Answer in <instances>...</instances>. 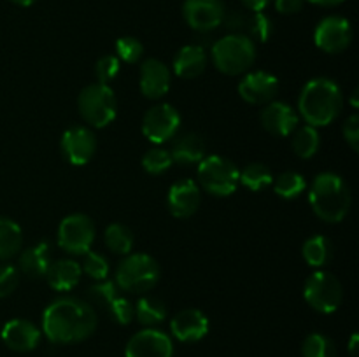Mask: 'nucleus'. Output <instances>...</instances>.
Wrapping results in <instances>:
<instances>
[{
  "label": "nucleus",
  "instance_id": "obj_13",
  "mask_svg": "<svg viewBox=\"0 0 359 357\" xmlns=\"http://www.w3.org/2000/svg\"><path fill=\"white\" fill-rule=\"evenodd\" d=\"M224 14L223 0H186L182 6V16L188 27L200 34L216 30L223 24Z\"/></svg>",
  "mask_w": 359,
  "mask_h": 357
},
{
  "label": "nucleus",
  "instance_id": "obj_46",
  "mask_svg": "<svg viewBox=\"0 0 359 357\" xmlns=\"http://www.w3.org/2000/svg\"><path fill=\"white\" fill-rule=\"evenodd\" d=\"M11 2H14L16 6H21V7H28L32 6V4L37 2V0H11Z\"/></svg>",
  "mask_w": 359,
  "mask_h": 357
},
{
  "label": "nucleus",
  "instance_id": "obj_27",
  "mask_svg": "<svg viewBox=\"0 0 359 357\" xmlns=\"http://www.w3.org/2000/svg\"><path fill=\"white\" fill-rule=\"evenodd\" d=\"M302 254L304 259L314 268H323L328 265L333 258V244L323 234H314V237L307 238L302 247Z\"/></svg>",
  "mask_w": 359,
  "mask_h": 357
},
{
  "label": "nucleus",
  "instance_id": "obj_4",
  "mask_svg": "<svg viewBox=\"0 0 359 357\" xmlns=\"http://www.w3.org/2000/svg\"><path fill=\"white\" fill-rule=\"evenodd\" d=\"M212 62L226 76L245 74L256 62V44L242 34L224 35L212 46Z\"/></svg>",
  "mask_w": 359,
  "mask_h": 357
},
{
  "label": "nucleus",
  "instance_id": "obj_35",
  "mask_svg": "<svg viewBox=\"0 0 359 357\" xmlns=\"http://www.w3.org/2000/svg\"><path fill=\"white\" fill-rule=\"evenodd\" d=\"M81 270H83L88 276H91V279L104 280L109 276V261L104 254H100V252L88 251L86 254H84Z\"/></svg>",
  "mask_w": 359,
  "mask_h": 357
},
{
  "label": "nucleus",
  "instance_id": "obj_8",
  "mask_svg": "<svg viewBox=\"0 0 359 357\" xmlns=\"http://www.w3.org/2000/svg\"><path fill=\"white\" fill-rule=\"evenodd\" d=\"M304 298L312 310L319 314H333L339 310L344 300V289L340 280L333 273L316 270L304 286Z\"/></svg>",
  "mask_w": 359,
  "mask_h": 357
},
{
  "label": "nucleus",
  "instance_id": "obj_24",
  "mask_svg": "<svg viewBox=\"0 0 359 357\" xmlns=\"http://www.w3.org/2000/svg\"><path fill=\"white\" fill-rule=\"evenodd\" d=\"M81 275H83V270H81L79 262L74 259H58V261L51 262L48 273H46V279L53 289L58 293H67L79 284Z\"/></svg>",
  "mask_w": 359,
  "mask_h": 357
},
{
  "label": "nucleus",
  "instance_id": "obj_7",
  "mask_svg": "<svg viewBox=\"0 0 359 357\" xmlns=\"http://www.w3.org/2000/svg\"><path fill=\"white\" fill-rule=\"evenodd\" d=\"M241 170L231 160L223 156H205L198 163L196 184L212 196H230L238 188Z\"/></svg>",
  "mask_w": 359,
  "mask_h": 357
},
{
  "label": "nucleus",
  "instance_id": "obj_40",
  "mask_svg": "<svg viewBox=\"0 0 359 357\" xmlns=\"http://www.w3.org/2000/svg\"><path fill=\"white\" fill-rule=\"evenodd\" d=\"M20 284V272L13 265H0V298H7Z\"/></svg>",
  "mask_w": 359,
  "mask_h": 357
},
{
  "label": "nucleus",
  "instance_id": "obj_45",
  "mask_svg": "<svg viewBox=\"0 0 359 357\" xmlns=\"http://www.w3.org/2000/svg\"><path fill=\"white\" fill-rule=\"evenodd\" d=\"M358 343H359V336L358 332H354V335L351 336V342H349V352L353 357H358Z\"/></svg>",
  "mask_w": 359,
  "mask_h": 357
},
{
  "label": "nucleus",
  "instance_id": "obj_30",
  "mask_svg": "<svg viewBox=\"0 0 359 357\" xmlns=\"http://www.w3.org/2000/svg\"><path fill=\"white\" fill-rule=\"evenodd\" d=\"M133 233L128 226L121 223L109 224L105 230V244L114 254L128 255L133 248Z\"/></svg>",
  "mask_w": 359,
  "mask_h": 357
},
{
  "label": "nucleus",
  "instance_id": "obj_9",
  "mask_svg": "<svg viewBox=\"0 0 359 357\" xmlns=\"http://www.w3.org/2000/svg\"><path fill=\"white\" fill-rule=\"evenodd\" d=\"M95 224L86 214H70L60 223L56 241L60 248L72 255H84L95 241Z\"/></svg>",
  "mask_w": 359,
  "mask_h": 357
},
{
  "label": "nucleus",
  "instance_id": "obj_19",
  "mask_svg": "<svg viewBox=\"0 0 359 357\" xmlns=\"http://www.w3.org/2000/svg\"><path fill=\"white\" fill-rule=\"evenodd\" d=\"M172 84L170 69L161 59L149 58L140 66V93L149 100H160L168 93Z\"/></svg>",
  "mask_w": 359,
  "mask_h": 357
},
{
  "label": "nucleus",
  "instance_id": "obj_43",
  "mask_svg": "<svg viewBox=\"0 0 359 357\" xmlns=\"http://www.w3.org/2000/svg\"><path fill=\"white\" fill-rule=\"evenodd\" d=\"M244 4V7L251 13H262L269 7V4H272V0H241Z\"/></svg>",
  "mask_w": 359,
  "mask_h": 357
},
{
  "label": "nucleus",
  "instance_id": "obj_3",
  "mask_svg": "<svg viewBox=\"0 0 359 357\" xmlns=\"http://www.w3.org/2000/svg\"><path fill=\"white\" fill-rule=\"evenodd\" d=\"M312 212L321 220L337 224L347 217L353 203V195L346 178L333 172H323L312 181L309 191Z\"/></svg>",
  "mask_w": 359,
  "mask_h": 357
},
{
  "label": "nucleus",
  "instance_id": "obj_21",
  "mask_svg": "<svg viewBox=\"0 0 359 357\" xmlns=\"http://www.w3.org/2000/svg\"><path fill=\"white\" fill-rule=\"evenodd\" d=\"M207 52L202 46H184L174 58V74L181 79H196L205 72Z\"/></svg>",
  "mask_w": 359,
  "mask_h": 357
},
{
  "label": "nucleus",
  "instance_id": "obj_17",
  "mask_svg": "<svg viewBox=\"0 0 359 357\" xmlns=\"http://www.w3.org/2000/svg\"><path fill=\"white\" fill-rule=\"evenodd\" d=\"M259 121L265 132L273 136H287L298 128L300 115L290 104L280 100H273L265 105L259 114Z\"/></svg>",
  "mask_w": 359,
  "mask_h": 357
},
{
  "label": "nucleus",
  "instance_id": "obj_26",
  "mask_svg": "<svg viewBox=\"0 0 359 357\" xmlns=\"http://www.w3.org/2000/svg\"><path fill=\"white\" fill-rule=\"evenodd\" d=\"M133 317L137 322L146 328H153V326L161 324L167 317V308L161 300L154 296H142L137 304L133 307Z\"/></svg>",
  "mask_w": 359,
  "mask_h": 357
},
{
  "label": "nucleus",
  "instance_id": "obj_11",
  "mask_svg": "<svg viewBox=\"0 0 359 357\" xmlns=\"http://www.w3.org/2000/svg\"><path fill=\"white\" fill-rule=\"evenodd\" d=\"M60 149L63 158L74 167H83L90 163L97 150V136L93 130L83 125H74L63 132L60 140Z\"/></svg>",
  "mask_w": 359,
  "mask_h": 357
},
{
  "label": "nucleus",
  "instance_id": "obj_22",
  "mask_svg": "<svg viewBox=\"0 0 359 357\" xmlns=\"http://www.w3.org/2000/svg\"><path fill=\"white\" fill-rule=\"evenodd\" d=\"M51 245L39 241L37 245L25 248L18 259V266L28 279H42L51 266Z\"/></svg>",
  "mask_w": 359,
  "mask_h": 357
},
{
  "label": "nucleus",
  "instance_id": "obj_47",
  "mask_svg": "<svg viewBox=\"0 0 359 357\" xmlns=\"http://www.w3.org/2000/svg\"><path fill=\"white\" fill-rule=\"evenodd\" d=\"M356 97H358V90H354V91H353V94H351V98H353V107H358Z\"/></svg>",
  "mask_w": 359,
  "mask_h": 357
},
{
  "label": "nucleus",
  "instance_id": "obj_42",
  "mask_svg": "<svg viewBox=\"0 0 359 357\" xmlns=\"http://www.w3.org/2000/svg\"><path fill=\"white\" fill-rule=\"evenodd\" d=\"M307 0H276V9L280 14H297L304 9Z\"/></svg>",
  "mask_w": 359,
  "mask_h": 357
},
{
  "label": "nucleus",
  "instance_id": "obj_23",
  "mask_svg": "<svg viewBox=\"0 0 359 357\" xmlns=\"http://www.w3.org/2000/svg\"><path fill=\"white\" fill-rule=\"evenodd\" d=\"M172 149L170 156L175 163L181 164H193L200 163L205 158V140L198 135V133H181L177 139H172Z\"/></svg>",
  "mask_w": 359,
  "mask_h": 357
},
{
  "label": "nucleus",
  "instance_id": "obj_41",
  "mask_svg": "<svg viewBox=\"0 0 359 357\" xmlns=\"http://www.w3.org/2000/svg\"><path fill=\"white\" fill-rule=\"evenodd\" d=\"M342 132H344V139H346V142L349 144L351 149H353L354 153H358L359 150V115L358 114L349 115V118L346 119Z\"/></svg>",
  "mask_w": 359,
  "mask_h": 357
},
{
  "label": "nucleus",
  "instance_id": "obj_5",
  "mask_svg": "<svg viewBox=\"0 0 359 357\" xmlns=\"http://www.w3.org/2000/svg\"><path fill=\"white\" fill-rule=\"evenodd\" d=\"M160 265L149 254H128L116 270V286L132 294L149 293L160 280Z\"/></svg>",
  "mask_w": 359,
  "mask_h": 357
},
{
  "label": "nucleus",
  "instance_id": "obj_1",
  "mask_svg": "<svg viewBox=\"0 0 359 357\" xmlns=\"http://www.w3.org/2000/svg\"><path fill=\"white\" fill-rule=\"evenodd\" d=\"M97 312L88 301L63 296L51 301L42 314V332L56 345L84 342L95 332Z\"/></svg>",
  "mask_w": 359,
  "mask_h": 357
},
{
  "label": "nucleus",
  "instance_id": "obj_25",
  "mask_svg": "<svg viewBox=\"0 0 359 357\" xmlns=\"http://www.w3.org/2000/svg\"><path fill=\"white\" fill-rule=\"evenodd\" d=\"M21 245H23V231L20 224L9 217H0V261H7L20 254Z\"/></svg>",
  "mask_w": 359,
  "mask_h": 357
},
{
  "label": "nucleus",
  "instance_id": "obj_33",
  "mask_svg": "<svg viewBox=\"0 0 359 357\" xmlns=\"http://www.w3.org/2000/svg\"><path fill=\"white\" fill-rule=\"evenodd\" d=\"M304 357H337V346L330 336L323 332H312L302 343Z\"/></svg>",
  "mask_w": 359,
  "mask_h": 357
},
{
  "label": "nucleus",
  "instance_id": "obj_44",
  "mask_svg": "<svg viewBox=\"0 0 359 357\" xmlns=\"http://www.w3.org/2000/svg\"><path fill=\"white\" fill-rule=\"evenodd\" d=\"M307 2L314 4V6H321V7H335V6H340L342 2H346V0H307Z\"/></svg>",
  "mask_w": 359,
  "mask_h": 357
},
{
  "label": "nucleus",
  "instance_id": "obj_36",
  "mask_svg": "<svg viewBox=\"0 0 359 357\" xmlns=\"http://www.w3.org/2000/svg\"><path fill=\"white\" fill-rule=\"evenodd\" d=\"M144 55V44L135 37H121L116 41V56L125 63H137Z\"/></svg>",
  "mask_w": 359,
  "mask_h": 357
},
{
  "label": "nucleus",
  "instance_id": "obj_20",
  "mask_svg": "<svg viewBox=\"0 0 359 357\" xmlns=\"http://www.w3.org/2000/svg\"><path fill=\"white\" fill-rule=\"evenodd\" d=\"M170 331L174 338L182 343L200 342L209 332V318L198 308H184L174 315L170 322Z\"/></svg>",
  "mask_w": 359,
  "mask_h": 357
},
{
  "label": "nucleus",
  "instance_id": "obj_38",
  "mask_svg": "<svg viewBox=\"0 0 359 357\" xmlns=\"http://www.w3.org/2000/svg\"><path fill=\"white\" fill-rule=\"evenodd\" d=\"M119 69H121V59L114 55H105L95 65V74H97V83L109 84L118 77Z\"/></svg>",
  "mask_w": 359,
  "mask_h": 357
},
{
  "label": "nucleus",
  "instance_id": "obj_10",
  "mask_svg": "<svg viewBox=\"0 0 359 357\" xmlns=\"http://www.w3.org/2000/svg\"><path fill=\"white\" fill-rule=\"evenodd\" d=\"M179 128H181V114L170 104H158L144 114L142 133L149 142L156 146L174 139Z\"/></svg>",
  "mask_w": 359,
  "mask_h": 357
},
{
  "label": "nucleus",
  "instance_id": "obj_39",
  "mask_svg": "<svg viewBox=\"0 0 359 357\" xmlns=\"http://www.w3.org/2000/svg\"><path fill=\"white\" fill-rule=\"evenodd\" d=\"M107 312L116 324L128 326L133 321V304L128 298L116 296L111 303L107 304Z\"/></svg>",
  "mask_w": 359,
  "mask_h": 357
},
{
  "label": "nucleus",
  "instance_id": "obj_6",
  "mask_svg": "<svg viewBox=\"0 0 359 357\" xmlns=\"http://www.w3.org/2000/svg\"><path fill=\"white\" fill-rule=\"evenodd\" d=\"M79 114L91 128H105L111 125L118 112V98L109 84L91 83L77 98Z\"/></svg>",
  "mask_w": 359,
  "mask_h": 357
},
{
  "label": "nucleus",
  "instance_id": "obj_32",
  "mask_svg": "<svg viewBox=\"0 0 359 357\" xmlns=\"http://www.w3.org/2000/svg\"><path fill=\"white\" fill-rule=\"evenodd\" d=\"M273 34L272 20L265 13H248L245 14L244 35H248L252 41L266 42Z\"/></svg>",
  "mask_w": 359,
  "mask_h": 357
},
{
  "label": "nucleus",
  "instance_id": "obj_18",
  "mask_svg": "<svg viewBox=\"0 0 359 357\" xmlns=\"http://www.w3.org/2000/svg\"><path fill=\"white\" fill-rule=\"evenodd\" d=\"M2 342L6 346L13 352H32L39 346L41 343L42 331L34 324L32 321L27 318H13V321L6 322L2 328Z\"/></svg>",
  "mask_w": 359,
  "mask_h": 357
},
{
  "label": "nucleus",
  "instance_id": "obj_14",
  "mask_svg": "<svg viewBox=\"0 0 359 357\" xmlns=\"http://www.w3.org/2000/svg\"><path fill=\"white\" fill-rule=\"evenodd\" d=\"M125 357H174V343L167 332L146 328L128 340Z\"/></svg>",
  "mask_w": 359,
  "mask_h": 357
},
{
  "label": "nucleus",
  "instance_id": "obj_15",
  "mask_svg": "<svg viewBox=\"0 0 359 357\" xmlns=\"http://www.w3.org/2000/svg\"><path fill=\"white\" fill-rule=\"evenodd\" d=\"M279 93V79L265 70H255L242 77L238 83V94L251 105H266Z\"/></svg>",
  "mask_w": 359,
  "mask_h": 357
},
{
  "label": "nucleus",
  "instance_id": "obj_34",
  "mask_svg": "<svg viewBox=\"0 0 359 357\" xmlns=\"http://www.w3.org/2000/svg\"><path fill=\"white\" fill-rule=\"evenodd\" d=\"M172 163H174V160H172L170 156V150L158 146L151 147V149L142 156V168L149 175L165 174V172L172 167Z\"/></svg>",
  "mask_w": 359,
  "mask_h": 357
},
{
  "label": "nucleus",
  "instance_id": "obj_31",
  "mask_svg": "<svg viewBox=\"0 0 359 357\" xmlns=\"http://www.w3.org/2000/svg\"><path fill=\"white\" fill-rule=\"evenodd\" d=\"M272 184L276 195L284 200L298 198V196H302V192L307 189V182H305L304 175L293 170L283 172Z\"/></svg>",
  "mask_w": 359,
  "mask_h": 357
},
{
  "label": "nucleus",
  "instance_id": "obj_2",
  "mask_svg": "<svg viewBox=\"0 0 359 357\" xmlns=\"http://www.w3.org/2000/svg\"><path fill=\"white\" fill-rule=\"evenodd\" d=\"M344 107V94L339 84L328 77L311 79L298 98V115L314 128L328 126L340 115Z\"/></svg>",
  "mask_w": 359,
  "mask_h": 357
},
{
  "label": "nucleus",
  "instance_id": "obj_28",
  "mask_svg": "<svg viewBox=\"0 0 359 357\" xmlns=\"http://www.w3.org/2000/svg\"><path fill=\"white\" fill-rule=\"evenodd\" d=\"M293 139H291V147H293L294 154L302 160H311L312 156H316L321 146V135H319L318 128L311 125L300 126V128L294 130Z\"/></svg>",
  "mask_w": 359,
  "mask_h": 357
},
{
  "label": "nucleus",
  "instance_id": "obj_16",
  "mask_svg": "<svg viewBox=\"0 0 359 357\" xmlns=\"http://www.w3.org/2000/svg\"><path fill=\"white\" fill-rule=\"evenodd\" d=\"M200 203H202V191H200V186L191 178L175 182L168 189V212L177 219H188V217L195 216Z\"/></svg>",
  "mask_w": 359,
  "mask_h": 357
},
{
  "label": "nucleus",
  "instance_id": "obj_12",
  "mask_svg": "<svg viewBox=\"0 0 359 357\" xmlns=\"http://www.w3.org/2000/svg\"><path fill=\"white\" fill-rule=\"evenodd\" d=\"M314 42L321 51L339 55L353 42V27L342 16H328L319 21L314 30Z\"/></svg>",
  "mask_w": 359,
  "mask_h": 357
},
{
  "label": "nucleus",
  "instance_id": "obj_37",
  "mask_svg": "<svg viewBox=\"0 0 359 357\" xmlns=\"http://www.w3.org/2000/svg\"><path fill=\"white\" fill-rule=\"evenodd\" d=\"M118 296V290H116V284L111 280H97V284L88 289V298L90 301H93L95 304H100V307L107 308V304L111 303L114 298Z\"/></svg>",
  "mask_w": 359,
  "mask_h": 357
},
{
  "label": "nucleus",
  "instance_id": "obj_29",
  "mask_svg": "<svg viewBox=\"0 0 359 357\" xmlns=\"http://www.w3.org/2000/svg\"><path fill=\"white\" fill-rule=\"evenodd\" d=\"M273 182L272 170L263 163H251L238 174V184L249 191H263Z\"/></svg>",
  "mask_w": 359,
  "mask_h": 357
}]
</instances>
